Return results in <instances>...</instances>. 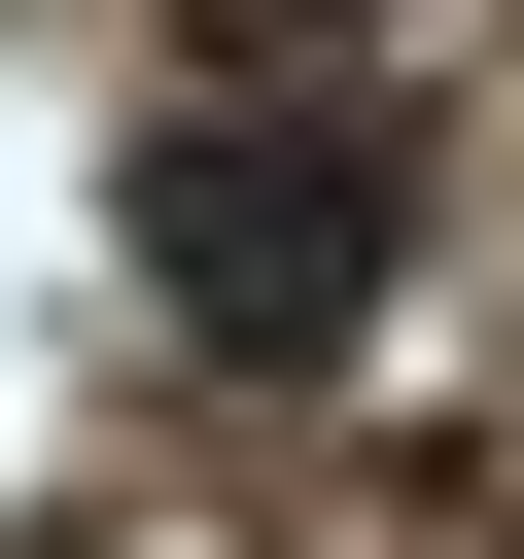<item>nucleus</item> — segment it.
<instances>
[{
  "mask_svg": "<svg viewBox=\"0 0 524 559\" xmlns=\"http://www.w3.org/2000/svg\"><path fill=\"white\" fill-rule=\"evenodd\" d=\"M384 245H419V140L314 105V70H245V105L140 140V280H175V349H245V384H314V349L384 314Z\"/></svg>",
  "mask_w": 524,
  "mask_h": 559,
  "instance_id": "obj_1",
  "label": "nucleus"
}]
</instances>
